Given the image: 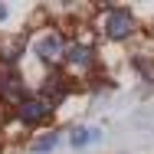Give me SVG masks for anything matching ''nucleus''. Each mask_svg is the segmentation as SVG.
<instances>
[{
  "label": "nucleus",
  "instance_id": "nucleus-1",
  "mask_svg": "<svg viewBox=\"0 0 154 154\" xmlns=\"http://www.w3.org/2000/svg\"><path fill=\"white\" fill-rule=\"evenodd\" d=\"M134 17L128 13V10H112L108 13V20H105V33L112 36V39H128L131 33H134Z\"/></svg>",
  "mask_w": 154,
  "mask_h": 154
},
{
  "label": "nucleus",
  "instance_id": "nucleus-2",
  "mask_svg": "<svg viewBox=\"0 0 154 154\" xmlns=\"http://www.w3.org/2000/svg\"><path fill=\"white\" fill-rule=\"evenodd\" d=\"M36 53H39L43 62H59L69 49H66V39H62L59 33H46V36L36 43Z\"/></svg>",
  "mask_w": 154,
  "mask_h": 154
},
{
  "label": "nucleus",
  "instance_id": "nucleus-3",
  "mask_svg": "<svg viewBox=\"0 0 154 154\" xmlns=\"http://www.w3.org/2000/svg\"><path fill=\"white\" fill-rule=\"evenodd\" d=\"M49 112H53V102H49V98H43V95H39V98H26V102L20 105V122L23 125H39Z\"/></svg>",
  "mask_w": 154,
  "mask_h": 154
},
{
  "label": "nucleus",
  "instance_id": "nucleus-4",
  "mask_svg": "<svg viewBox=\"0 0 154 154\" xmlns=\"http://www.w3.org/2000/svg\"><path fill=\"white\" fill-rule=\"evenodd\" d=\"M98 138H102V131H98V128H85V125H79V128L69 131V144H72L75 151H82V148H89V144H98Z\"/></svg>",
  "mask_w": 154,
  "mask_h": 154
},
{
  "label": "nucleus",
  "instance_id": "nucleus-5",
  "mask_svg": "<svg viewBox=\"0 0 154 154\" xmlns=\"http://www.w3.org/2000/svg\"><path fill=\"white\" fill-rule=\"evenodd\" d=\"M0 95L3 98H13V102H26V89L20 82V75H0Z\"/></svg>",
  "mask_w": 154,
  "mask_h": 154
},
{
  "label": "nucleus",
  "instance_id": "nucleus-6",
  "mask_svg": "<svg viewBox=\"0 0 154 154\" xmlns=\"http://www.w3.org/2000/svg\"><path fill=\"white\" fill-rule=\"evenodd\" d=\"M92 59H95V49H92V46H85V43H75V46H69V53H66V62L75 66V69L92 66Z\"/></svg>",
  "mask_w": 154,
  "mask_h": 154
},
{
  "label": "nucleus",
  "instance_id": "nucleus-7",
  "mask_svg": "<svg viewBox=\"0 0 154 154\" xmlns=\"http://www.w3.org/2000/svg\"><path fill=\"white\" fill-rule=\"evenodd\" d=\"M56 144H59V134H43L39 141H33V151H36V154H46V151H53Z\"/></svg>",
  "mask_w": 154,
  "mask_h": 154
},
{
  "label": "nucleus",
  "instance_id": "nucleus-8",
  "mask_svg": "<svg viewBox=\"0 0 154 154\" xmlns=\"http://www.w3.org/2000/svg\"><path fill=\"white\" fill-rule=\"evenodd\" d=\"M7 62H17L20 59V39H13V43H3V53H0Z\"/></svg>",
  "mask_w": 154,
  "mask_h": 154
},
{
  "label": "nucleus",
  "instance_id": "nucleus-9",
  "mask_svg": "<svg viewBox=\"0 0 154 154\" xmlns=\"http://www.w3.org/2000/svg\"><path fill=\"white\" fill-rule=\"evenodd\" d=\"M0 20H7V7L3 3H0Z\"/></svg>",
  "mask_w": 154,
  "mask_h": 154
}]
</instances>
